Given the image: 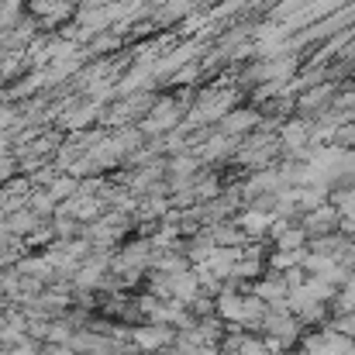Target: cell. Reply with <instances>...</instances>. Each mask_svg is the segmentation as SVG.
Segmentation results:
<instances>
[{"label": "cell", "instance_id": "6da1fadb", "mask_svg": "<svg viewBox=\"0 0 355 355\" xmlns=\"http://www.w3.org/2000/svg\"><path fill=\"white\" fill-rule=\"evenodd\" d=\"M176 342V328L169 324H138L131 328V345L138 355H162Z\"/></svg>", "mask_w": 355, "mask_h": 355}, {"label": "cell", "instance_id": "7a4b0ae2", "mask_svg": "<svg viewBox=\"0 0 355 355\" xmlns=\"http://www.w3.org/2000/svg\"><path fill=\"white\" fill-rule=\"evenodd\" d=\"M300 228L307 232V238L335 235V232L342 228V214H338V207H335V204L328 200V204H321L318 211L304 214V218H300Z\"/></svg>", "mask_w": 355, "mask_h": 355}, {"label": "cell", "instance_id": "3957f363", "mask_svg": "<svg viewBox=\"0 0 355 355\" xmlns=\"http://www.w3.org/2000/svg\"><path fill=\"white\" fill-rule=\"evenodd\" d=\"M42 225H45V221H42V218H38V214H35L31 207H24V211H17V214H10V218H7V221H3L0 228H3L7 235L24 238V241H28V238L35 235V232H38Z\"/></svg>", "mask_w": 355, "mask_h": 355}, {"label": "cell", "instance_id": "277c9868", "mask_svg": "<svg viewBox=\"0 0 355 355\" xmlns=\"http://www.w3.org/2000/svg\"><path fill=\"white\" fill-rule=\"evenodd\" d=\"M45 190L52 193V200H55V204H66V200H73V197L80 193V180H76V176H69V173H59Z\"/></svg>", "mask_w": 355, "mask_h": 355}, {"label": "cell", "instance_id": "5b68a950", "mask_svg": "<svg viewBox=\"0 0 355 355\" xmlns=\"http://www.w3.org/2000/svg\"><path fill=\"white\" fill-rule=\"evenodd\" d=\"M28 207L42 218V221H52L55 214H59V204L52 200V193L49 190H42V187H35L31 193H28Z\"/></svg>", "mask_w": 355, "mask_h": 355}, {"label": "cell", "instance_id": "8992f818", "mask_svg": "<svg viewBox=\"0 0 355 355\" xmlns=\"http://www.w3.org/2000/svg\"><path fill=\"white\" fill-rule=\"evenodd\" d=\"M328 324H331L338 335H345V338H352L355 342V314H338V318H331Z\"/></svg>", "mask_w": 355, "mask_h": 355}, {"label": "cell", "instance_id": "52a82bcc", "mask_svg": "<svg viewBox=\"0 0 355 355\" xmlns=\"http://www.w3.org/2000/svg\"><path fill=\"white\" fill-rule=\"evenodd\" d=\"M38 355H76V352H73L69 345H49V342H45V345L38 349Z\"/></svg>", "mask_w": 355, "mask_h": 355}]
</instances>
